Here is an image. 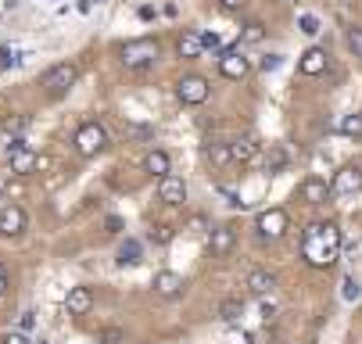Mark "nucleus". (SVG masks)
<instances>
[{"instance_id":"b1692460","label":"nucleus","mask_w":362,"mask_h":344,"mask_svg":"<svg viewBox=\"0 0 362 344\" xmlns=\"http://www.w3.org/2000/svg\"><path fill=\"white\" fill-rule=\"evenodd\" d=\"M287 165H291V155L284 151V147H269V155H266V172L276 176V172H284Z\"/></svg>"},{"instance_id":"423d86ee","label":"nucleus","mask_w":362,"mask_h":344,"mask_svg":"<svg viewBox=\"0 0 362 344\" xmlns=\"http://www.w3.org/2000/svg\"><path fill=\"white\" fill-rule=\"evenodd\" d=\"M287 226H291L287 208H266L258 215V240H276V237L287 233Z\"/></svg>"},{"instance_id":"412c9836","label":"nucleus","mask_w":362,"mask_h":344,"mask_svg":"<svg viewBox=\"0 0 362 344\" xmlns=\"http://www.w3.org/2000/svg\"><path fill=\"white\" fill-rule=\"evenodd\" d=\"M154 290L162 294V298H176V294L183 290V280H180V273H158L154 276V283H151Z\"/></svg>"},{"instance_id":"c85d7f7f","label":"nucleus","mask_w":362,"mask_h":344,"mask_svg":"<svg viewBox=\"0 0 362 344\" xmlns=\"http://www.w3.org/2000/svg\"><path fill=\"white\" fill-rule=\"evenodd\" d=\"M11 65H18V51L15 47H0V69H11Z\"/></svg>"},{"instance_id":"e433bc0d","label":"nucleus","mask_w":362,"mask_h":344,"mask_svg":"<svg viewBox=\"0 0 362 344\" xmlns=\"http://www.w3.org/2000/svg\"><path fill=\"white\" fill-rule=\"evenodd\" d=\"M8 290V269H4V262H0V294Z\"/></svg>"},{"instance_id":"2f4dec72","label":"nucleus","mask_w":362,"mask_h":344,"mask_svg":"<svg viewBox=\"0 0 362 344\" xmlns=\"http://www.w3.org/2000/svg\"><path fill=\"white\" fill-rule=\"evenodd\" d=\"M33 326H36V312H22V319H18V330H22V333H29Z\"/></svg>"},{"instance_id":"f03ea898","label":"nucleus","mask_w":362,"mask_h":344,"mask_svg":"<svg viewBox=\"0 0 362 344\" xmlns=\"http://www.w3.org/2000/svg\"><path fill=\"white\" fill-rule=\"evenodd\" d=\"M158 54H162V47H158V40H151V36L129 40V43L119 47V61L126 69H147V65H154V58H158Z\"/></svg>"},{"instance_id":"a211bd4d","label":"nucleus","mask_w":362,"mask_h":344,"mask_svg":"<svg viewBox=\"0 0 362 344\" xmlns=\"http://www.w3.org/2000/svg\"><path fill=\"white\" fill-rule=\"evenodd\" d=\"M301 198H305L308 205H323L327 198H334V194H330V183H327V179L313 176V179L301 183Z\"/></svg>"},{"instance_id":"1a4fd4ad","label":"nucleus","mask_w":362,"mask_h":344,"mask_svg":"<svg viewBox=\"0 0 362 344\" xmlns=\"http://www.w3.org/2000/svg\"><path fill=\"white\" fill-rule=\"evenodd\" d=\"M247 72H251V58H244L240 51H223L219 54V76L223 79L240 83V79H247Z\"/></svg>"},{"instance_id":"2eb2a0df","label":"nucleus","mask_w":362,"mask_h":344,"mask_svg":"<svg viewBox=\"0 0 362 344\" xmlns=\"http://www.w3.org/2000/svg\"><path fill=\"white\" fill-rule=\"evenodd\" d=\"M237 248V230L233 226H216L209 230V251L212 255H230Z\"/></svg>"},{"instance_id":"6ab92c4d","label":"nucleus","mask_w":362,"mask_h":344,"mask_svg":"<svg viewBox=\"0 0 362 344\" xmlns=\"http://www.w3.org/2000/svg\"><path fill=\"white\" fill-rule=\"evenodd\" d=\"M176 54H180L183 61H194V58H201V54H204L201 32H183V36L176 40Z\"/></svg>"},{"instance_id":"9d476101","label":"nucleus","mask_w":362,"mask_h":344,"mask_svg":"<svg viewBox=\"0 0 362 344\" xmlns=\"http://www.w3.org/2000/svg\"><path fill=\"white\" fill-rule=\"evenodd\" d=\"M25 226H29L25 208H18V205H4V208H0V237H22Z\"/></svg>"},{"instance_id":"72a5a7b5","label":"nucleus","mask_w":362,"mask_h":344,"mask_svg":"<svg viewBox=\"0 0 362 344\" xmlns=\"http://www.w3.org/2000/svg\"><path fill=\"white\" fill-rule=\"evenodd\" d=\"M244 4H247V0H219L223 11H244Z\"/></svg>"},{"instance_id":"39448f33","label":"nucleus","mask_w":362,"mask_h":344,"mask_svg":"<svg viewBox=\"0 0 362 344\" xmlns=\"http://www.w3.org/2000/svg\"><path fill=\"white\" fill-rule=\"evenodd\" d=\"M209 93H212V86H209V79H204V76H183L180 86H176V97H180L187 108L204 105V101H209Z\"/></svg>"},{"instance_id":"f257e3e1","label":"nucleus","mask_w":362,"mask_h":344,"mask_svg":"<svg viewBox=\"0 0 362 344\" xmlns=\"http://www.w3.org/2000/svg\"><path fill=\"white\" fill-rule=\"evenodd\" d=\"M341 255V226L337 223H308L301 237V259L316 269H330Z\"/></svg>"},{"instance_id":"473e14b6","label":"nucleus","mask_w":362,"mask_h":344,"mask_svg":"<svg viewBox=\"0 0 362 344\" xmlns=\"http://www.w3.org/2000/svg\"><path fill=\"white\" fill-rule=\"evenodd\" d=\"M344 298H348V302H355V298H358V283H355L351 276L344 280Z\"/></svg>"},{"instance_id":"f704fd0d","label":"nucleus","mask_w":362,"mask_h":344,"mask_svg":"<svg viewBox=\"0 0 362 344\" xmlns=\"http://www.w3.org/2000/svg\"><path fill=\"white\" fill-rule=\"evenodd\" d=\"M273 312H276L273 302H258V316H262V319H273Z\"/></svg>"},{"instance_id":"aec40b11","label":"nucleus","mask_w":362,"mask_h":344,"mask_svg":"<svg viewBox=\"0 0 362 344\" xmlns=\"http://www.w3.org/2000/svg\"><path fill=\"white\" fill-rule=\"evenodd\" d=\"M25 129H29V115H22V112H8L4 119H0V133L11 136V140H22Z\"/></svg>"},{"instance_id":"7ed1b4c3","label":"nucleus","mask_w":362,"mask_h":344,"mask_svg":"<svg viewBox=\"0 0 362 344\" xmlns=\"http://www.w3.org/2000/svg\"><path fill=\"white\" fill-rule=\"evenodd\" d=\"M72 143H76V151H79L83 158H97V155L108 147V129L100 126V122H83V126L76 129Z\"/></svg>"},{"instance_id":"4468645a","label":"nucleus","mask_w":362,"mask_h":344,"mask_svg":"<svg viewBox=\"0 0 362 344\" xmlns=\"http://www.w3.org/2000/svg\"><path fill=\"white\" fill-rule=\"evenodd\" d=\"M244 287L255 294V298H266V294L276 290V273H269V269H262V266H255V269L247 273Z\"/></svg>"},{"instance_id":"c756f323","label":"nucleus","mask_w":362,"mask_h":344,"mask_svg":"<svg viewBox=\"0 0 362 344\" xmlns=\"http://www.w3.org/2000/svg\"><path fill=\"white\" fill-rule=\"evenodd\" d=\"M262 36H266V29L258 25V22H247V25H244V40H255V43H258Z\"/></svg>"},{"instance_id":"dca6fc26","label":"nucleus","mask_w":362,"mask_h":344,"mask_svg":"<svg viewBox=\"0 0 362 344\" xmlns=\"http://www.w3.org/2000/svg\"><path fill=\"white\" fill-rule=\"evenodd\" d=\"M258 151H262V143H258L255 136H237V140L230 143V158H233V165H247V162H255Z\"/></svg>"},{"instance_id":"c9c22d12","label":"nucleus","mask_w":362,"mask_h":344,"mask_svg":"<svg viewBox=\"0 0 362 344\" xmlns=\"http://www.w3.org/2000/svg\"><path fill=\"white\" fill-rule=\"evenodd\" d=\"M173 237V230H165V226H154V240H169Z\"/></svg>"},{"instance_id":"4be33fe9","label":"nucleus","mask_w":362,"mask_h":344,"mask_svg":"<svg viewBox=\"0 0 362 344\" xmlns=\"http://www.w3.org/2000/svg\"><path fill=\"white\" fill-rule=\"evenodd\" d=\"M204 158H209V165H216V169L233 165V158H230V143H204Z\"/></svg>"},{"instance_id":"9b49d317","label":"nucleus","mask_w":362,"mask_h":344,"mask_svg":"<svg viewBox=\"0 0 362 344\" xmlns=\"http://www.w3.org/2000/svg\"><path fill=\"white\" fill-rule=\"evenodd\" d=\"M330 69V54L323 51V47H308V51H301L298 58V72L301 76H323Z\"/></svg>"},{"instance_id":"ddd939ff","label":"nucleus","mask_w":362,"mask_h":344,"mask_svg":"<svg viewBox=\"0 0 362 344\" xmlns=\"http://www.w3.org/2000/svg\"><path fill=\"white\" fill-rule=\"evenodd\" d=\"M158 201L180 208V205L187 201V183H183L180 176H165V179H158Z\"/></svg>"},{"instance_id":"f3484780","label":"nucleus","mask_w":362,"mask_h":344,"mask_svg":"<svg viewBox=\"0 0 362 344\" xmlns=\"http://www.w3.org/2000/svg\"><path fill=\"white\" fill-rule=\"evenodd\" d=\"M65 309H69V316H86L93 309V290L90 287H72L65 294Z\"/></svg>"},{"instance_id":"4c0bfd02","label":"nucleus","mask_w":362,"mask_h":344,"mask_svg":"<svg viewBox=\"0 0 362 344\" xmlns=\"http://www.w3.org/2000/svg\"><path fill=\"white\" fill-rule=\"evenodd\" d=\"M119 230H122V219H119V215H115V219H108V233H119Z\"/></svg>"},{"instance_id":"a878e982","label":"nucleus","mask_w":362,"mask_h":344,"mask_svg":"<svg viewBox=\"0 0 362 344\" xmlns=\"http://www.w3.org/2000/svg\"><path fill=\"white\" fill-rule=\"evenodd\" d=\"M240 312H244V302H240V298H226V302L219 305V316H223L226 323H233V319H240Z\"/></svg>"},{"instance_id":"bb28decb","label":"nucleus","mask_w":362,"mask_h":344,"mask_svg":"<svg viewBox=\"0 0 362 344\" xmlns=\"http://www.w3.org/2000/svg\"><path fill=\"white\" fill-rule=\"evenodd\" d=\"M298 29H301L305 36H316V32H320V18H316V15H301V18H298Z\"/></svg>"},{"instance_id":"7c9ffc66","label":"nucleus","mask_w":362,"mask_h":344,"mask_svg":"<svg viewBox=\"0 0 362 344\" xmlns=\"http://www.w3.org/2000/svg\"><path fill=\"white\" fill-rule=\"evenodd\" d=\"M0 344H33V340H29V333L15 330V333H4V337H0Z\"/></svg>"},{"instance_id":"5701e85b","label":"nucleus","mask_w":362,"mask_h":344,"mask_svg":"<svg viewBox=\"0 0 362 344\" xmlns=\"http://www.w3.org/2000/svg\"><path fill=\"white\" fill-rule=\"evenodd\" d=\"M334 129H337L341 136H355V140H358V136H362V115H358V112L341 115V119L334 122Z\"/></svg>"},{"instance_id":"6e6552de","label":"nucleus","mask_w":362,"mask_h":344,"mask_svg":"<svg viewBox=\"0 0 362 344\" xmlns=\"http://www.w3.org/2000/svg\"><path fill=\"white\" fill-rule=\"evenodd\" d=\"M362 190V169L358 165H344L334 172L330 179V194H337V198H348V194H358Z\"/></svg>"},{"instance_id":"0eeeda50","label":"nucleus","mask_w":362,"mask_h":344,"mask_svg":"<svg viewBox=\"0 0 362 344\" xmlns=\"http://www.w3.org/2000/svg\"><path fill=\"white\" fill-rule=\"evenodd\" d=\"M36 151L25 143V140H11V151H8V169L15 176H25V172H36Z\"/></svg>"},{"instance_id":"f8f14e48","label":"nucleus","mask_w":362,"mask_h":344,"mask_svg":"<svg viewBox=\"0 0 362 344\" xmlns=\"http://www.w3.org/2000/svg\"><path fill=\"white\" fill-rule=\"evenodd\" d=\"M144 172H147L151 179L173 176V158H169V151H162V147H151V151L144 155Z\"/></svg>"},{"instance_id":"cd10ccee","label":"nucleus","mask_w":362,"mask_h":344,"mask_svg":"<svg viewBox=\"0 0 362 344\" xmlns=\"http://www.w3.org/2000/svg\"><path fill=\"white\" fill-rule=\"evenodd\" d=\"M348 47H351V54H355V58H362V25L348 29Z\"/></svg>"},{"instance_id":"20e7f679","label":"nucleus","mask_w":362,"mask_h":344,"mask_svg":"<svg viewBox=\"0 0 362 344\" xmlns=\"http://www.w3.org/2000/svg\"><path fill=\"white\" fill-rule=\"evenodd\" d=\"M79 83V69L72 61H58L54 69L43 72V86H47V97H65L72 93V86Z\"/></svg>"},{"instance_id":"393cba45","label":"nucleus","mask_w":362,"mask_h":344,"mask_svg":"<svg viewBox=\"0 0 362 344\" xmlns=\"http://www.w3.org/2000/svg\"><path fill=\"white\" fill-rule=\"evenodd\" d=\"M140 255H144V248H140V240H129L126 248L119 251V266H136V262H140Z\"/></svg>"}]
</instances>
